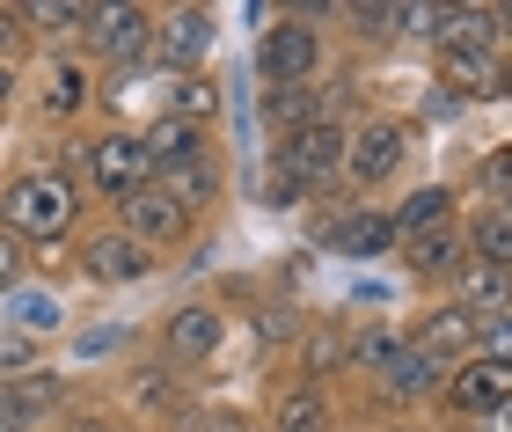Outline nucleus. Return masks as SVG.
I'll return each instance as SVG.
<instances>
[{
    "mask_svg": "<svg viewBox=\"0 0 512 432\" xmlns=\"http://www.w3.org/2000/svg\"><path fill=\"white\" fill-rule=\"evenodd\" d=\"M0 227L22 235L30 249H59L81 227V184H74V176H59L52 162L8 169V176H0Z\"/></svg>",
    "mask_w": 512,
    "mask_h": 432,
    "instance_id": "obj_1",
    "label": "nucleus"
},
{
    "mask_svg": "<svg viewBox=\"0 0 512 432\" xmlns=\"http://www.w3.org/2000/svg\"><path fill=\"white\" fill-rule=\"evenodd\" d=\"M249 74L271 88H315L330 74V30H322V8H286V15H264L256 30V52H249Z\"/></svg>",
    "mask_w": 512,
    "mask_h": 432,
    "instance_id": "obj_2",
    "label": "nucleus"
},
{
    "mask_svg": "<svg viewBox=\"0 0 512 432\" xmlns=\"http://www.w3.org/2000/svg\"><path fill=\"white\" fill-rule=\"evenodd\" d=\"M410 140H417L410 118H395V110H359L352 132H344V198L381 206V191L410 169Z\"/></svg>",
    "mask_w": 512,
    "mask_h": 432,
    "instance_id": "obj_3",
    "label": "nucleus"
},
{
    "mask_svg": "<svg viewBox=\"0 0 512 432\" xmlns=\"http://www.w3.org/2000/svg\"><path fill=\"white\" fill-rule=\"evenodd\" d=\"M74 52L96 74H139V66H154V8L147 0H88Z\"/></svg>",
    "mask_w": 512,
    "mask_h": 432,
    "instance_id": "obj_4",
    "label": "nucleus"
},
{
    "mask_svg": "<svg viewBox=\"0 0 512 432\" xmlns=\"http://www.w3.org/2000/svg\"><path fill=\"white\" fill-rule=\"evenodd\" d=\"M139 184H154V154H147V140H139V125L110 118L96 132H81V191L88 198L118 206V198H132Z\"/></svg>",
    "mask_w": 512,
    "mask_h": 432,
    "instance_id": "obj_5",
    "label": "nucleus"
},
{
    "mask_svg": "<svg viewBox=\"0 0 512 432\" xmlns=\"http://www.w3.org/2000/svg\"><path fill=\"white\" fill-rule=\"evenodd\" d=\"M227 330H235V323H227L220 301H176L154 323V359L176 367V374H198V367H213V359L227 352Z\"/></svg>",
    "mask_w": 512,
    "mask_h": 432,
    "instance_id": "obj_6",
    "label": "nucleus"
},
{
    "mask_svg": "<svg viewBox=\"0 0 512 432\" xmlns=\"http://www.w3.org/2000/svg\"><path fill=\"white\" fill-rule=\"evenodd\" d=\"M213 44H220V15L205 8V0L154 8V66H161V81H176V74H213Z\"/></svg>",
    "mask_w": 512,
    "mask_h": 432,
    "instance_id": "obj_7",
    "label": "nucleus"
},
{
    "mask_svg": "<svg viewBox=\"0 0 512 432\" xmlns=\"http://www.w3.org/2000/svg\"><path fill=\"white\" fill-rule=\"evenodd\" d=\"M344 132H352V118H315L300 125L293 140L271 147V169H286L300 191H308V206L322 191H344Z\"/></svg>",
    "mask_w": 512,
    "mask_h": 432,
    "instance_id": "obj_8",
    "label": "nucleus"
},
{
    "mask_svg": "<svg viewBox=\"0 0 512 432\" xmlns=\"http://www.w3.org/2000/svg\"><path fill=\"white\" fill-rule=\"evenodd\" d=\"M74 271H81V286H147L154 271H161V257L147 242H132L118 220H103V227H81V242H74Z\"/></svg>",
    "mask_w": 512,
    "mask_h": 432,
    "instance_id": "obj_9",
    "label": "nucleus"
},
{
    "mask_svg": "<svg viewBox=\"0 0 512 432\" xmlns=\"http://www.w3.org/2000/svg\"><path fill=\"white\" fill-rule=\"evenodd\" d=\"M439 389H447V367H439V359H425L417 345H403L374 381H366V396H374L381 425H410L417 411H439Z\"/></svg>",
    "mask_w": 512,
    "mask_h": 432,
    "instance_id": "obj_10",
    "label": "nucleus"
},
{
    "mask_svg": "<svg viewBox=\"0 0 512 432\" xmlns=\"http://www.w3.org/2000/svg\"><path fill=\"white\" fill-rule=\"evenodd\" d=\"M315 249H330V257L344 264H381L403 249V235H395V213L388 206H359V198H344V206H330L315 220Z\"/></svg>",
    "mask_w": 512,
    "mask_h": 432,
    "instance_id": "obj_11",
    "label": "nucleus"
},
{
    "mask_svg": "<svg viewBox=\"0 0 512 432\" xmlns=\"http://www.w3.org/2000/svg\"><path fill=\"white\" fill-rule=\"evenodd\" d=\"M505 403H512V359L476 352V359H461V367H447V389H439V418L447 425H483V418H498Z\"/></svg>",
    "mask_w": 512,
    "mask_h": 432,
    "instance_id": "obj_12",
    "label": "nucleus"
},
{
    "mask_svg": "<svg viewBox=\"0 0 512 432\" xmlns=\"http://www.w3.org/2000/svg\"><path fill=\"white\" fill-rule=\"evenodd\" d=\"M110 220H118L132 242H147L154 257H169V249H191V235H198V220L183 213L161 184H139L132 198H118V206H110Z\"/></svg>",
    "mask_w": 512,
    "mask_h": 432,
    "instance_id": "obj_13",
    "label": "nucleus"
},
{
    "mask_svg": "<svg viewBox=\"0 0 512 432\" xmlns=\"http://www.w3.org/2000/svg\"><path fill=\"white\" fill-rule=\"evenodd\" d=\"M96 66H88L74 44H66V52H37V110L52 125H81L88 110H96Z\"/></svg>",
    "mask_w": 512,
    "mask_h": 432,
    "instance_id": "obj_14",
    "label": "nucleus"
},
{
    "mask_svg": "<svg viewBox=\"0 0 512 432\" xmlns=\"http://www.w3.org/2000/svg\"><path fill=\"white\" fill-rule=\"evenodd\" d=\"M403 330H410V345L425 352V359H439V367H461V359H476V352H483V323H476L469 308H454L447 293H439L432 308H417Z\"/></svg>",
    "mask_w": 512,
    "mask_h": 432,
    "instance_id": "obj_15",
    "label": "nucleus"
},
{
    "mask_svg": "<svg viewBox=\"0 0 512 432\" xmlns=\"http://www.w3.org/2000/svg\"><path fill=\"white\" fill-rule=\"evenodd\" d=\"M432 88H447L454 103H498V88H505V52H498V44L432 52Z\"/></svg>",
    "mask_w": 512,
    "mask_h": 432,
    "instance_id": "obj_16",
    "label": "nucleus"
},
{
    "mask_svg": "<svg viewBox=\"0 0 512 432\" xmlns=\"http://www.w3.org/2000/svg\"><path fill=\"white\" fill-rule=\"evenodd\" d=\"M337 418H344V403L322 381H278L264 403V432H337Z\"/></svg>",
    "mask_w": 512,
    "mask_h": 432,
    "instance_id": "obj_17",
    "label": "nucleus"
},
{
    "mask_svg": "<svg viewBox=\"0 0 512 432\" xmlns=\"http://www.w3.org/2000/svg\"><path fill=\"white\" fill-rule=\"evenodd\" d=\"M395 235L417 242V235H439V227H461V213H469V198H461L454 176H432V184H410L403 198H395Z\"/></svg>",
    "mask_w": 512,
    "mask_h": 432,
    "instance_id": "obj_18",
    "label": "nucleus"
},
{
    "mask_svg": "<svg viewBox=\"0 0 512 432\" xmlns=\"http://www.w3.org/2000/svg\"><path fill=\"white\" fill-rule=\"evenodd\" d=\"M293 381H352V323H300L293 337Z\"/></svg>",
    "mask_w": 512,
    "mask_h": 432,
    "instance_id": "obj_19",
    "label": "nucleus"
},
{
    "mask_svg": "<svg viewBox=\"0 0 512 432\" xmlns=\"http://www.w3.org/2000/svg\"><path fill=\"white\" fill-rule=\"evenodd\" d=\"M139 140H147V154H154V176H169V169H191V162H213V154H227L213 125H183V118H161V110H154L147 125H139Z\"/></svg>",
    "mask_w": 512,
    "mask_h": 432,
    "instance_id": "obj_20",
    "label": "nucleus"
},
{
    "mask_svg": "<svg viewBox=\"0 0 512 432\" xmlns=\"http://www.w3.org/2000/svg\"><path fill=\"white\" fill-rule=\"evenodd\" d=\"M0 330H22V337H37V345H52V337H66V301L52 286L22 279L15 293H0Z\"/></svg>",
    "mask_w": 512,
    "mask_h": 432,
    "instance_id": "obj_21",
    "label": "nucleus"
},
{
    "mask_svg": "<svg viewBox=\"0 0 512 432\" xmlns=\"http://www.w3.org/2000/svg\"><path fill=\"white\" fill-rule=\"evenodd\" d=\"M461 242H469V264H498L512 271V198H476L469 213H461Z\"/></svg>",
    "mask_w": 512,
    "mask_h": 432,
    "instance_id": "obj_22",
    "label": "nucleus"
},
{
    "mask_svg": "<svg viewBox=\"0 0 512 432\" xmlns=\"http://www.w3.org/2000/svg\"><path fill=\"white\" fill-rule=\"evenodd\" d=\"M395 264L410 271V279H425V286H454V271L469 264V242H461V227H439V235H417L395 249Z\"/></svg>",
    "mask_w": 512,
    "mask_h": 432,
    "instance_id": "obj_23",
    "label": "nucleus"
},
{
    "mask_svg": "<svg viewBox=\"0 0 512 432\" xmlns=\"http://www.w3.org/2000/svg\"><path fill=\"white\" fill-rule=\"evenodd\" d=\"M220 110H227V81L220 74H176V81H161V118L213 125L220 132Z\"/></svg>",
    "mask_w": 512,
    "mask_h": 432,
    "instance_id": "obj_24",
    "label": "nucleus"
},
{
    "mask_svg": "<svg viewBox=\"0 0 512 432\" xmlns=\"http://www.w3.org/2000/svg\"><path fill=\"white\" fill-rule=\"evenodd\" d=\"M447 301L469 308L476 323H498V315H512V271H498V264H461L454 286H447Z\"/></svg>",
    "mask_w": 512,
    "mask_h": 432,
    "instance_id": "obj_25",
    "label": "nucleus"
},
{
    "mask_svg": "<svg viewBox=\"0 0 512 432\" xmlns=\"http://www.w3.org/2000/svg\"><path fill=\"white\" fill-rule=\"evenodd\" d=\"M132 411H147V418H154V432H161V425L191 418L198 403H191V389L176 381V367H161V359H147V367L132 374Z\"/></svg>",
    "mask_w": 512,
    "mask_h": 432,
    "instance_id": "obj_26",
    "label": "nucleus"
},
{
    "mask_svg": "<svg viewBox=\"0 0 512 432\" xmlns=\"http://www.w3.org/2000/svg\"><path fill=\"white\" fill-rule=\"evenodd\" d=\"M154 184L169 191L191 220H205V213L227 198V154H213V162H191V169H169V176H154Z\"/></svg>",
    "mask_w": 512,
    "mask_h": 432,
    "instance_id": "obj_27",
    "label": "nucleus"
},
{
    "mask_svg": "<svg viewBox=\"0 0 512 432\" xmlns=\"http://www.w3.org/2000/svg\"><path fill=\"white\" fill-rule=\"evenodd\" d=\"M15 8H22V30H30V44H44V52H66V44H81L88 0H15Z\"/></svg>",
    "mask_w": 512,
    "mask_h": 432,
    "instance_id": "obj_28",
    "label": "nucleus"
},
{
    "mask_svg": "<svg viewBox=\"0 0 512 432\" xmlns=\"http://www.w3.org/2000/svg\"><path fill=\"white\" fill-rule=\"evenodd\" d=\"M403 345H410L403 323H352V381H374Z\"/></svg>",
    "mask_w": 512,
    "mask_h": 432,
    "instance_id": "obj_29",
    "label": "nucleus"
},
{
    "mask_svg": "<svg viewBox=\"0 0 512 432\" xmlns=\"http://www.w3.org/2000/svg\"><path fill=\"white\" fill-rule=\"evenodd\" d=\"M125 345H132V323H118V315H103V323H88V330L66 337V352H74V359H110Z\"/></svg>",
    "mask_w": 512,
    "mask_h": 432,
    "instance_id": "obj_30",
    "label": "nucleus"
},
{
    "mask_svg": "<svg viewBox=\"0 0 512 432\" xmlns=\"http://www.w3.org/2000/svg\"><path fill=\"white\" fill-rule=\"evenodd\" d=\"M30 257H37V249L22 242V235H8V227H0V293H15L22 279H30Z\"/></svg>",
    "mask_w": 512,
    "mask_h": 432,
    "instance_id": "obj_31",
    "label": "nucleus"
},
{
    "mask_svg": "<svg viewBox=\"0 0 512 432\" xmlns=\"http://www.w3.org/2000/svg\"><path fill=\"white\" fill-rule=\"evenodd\" d=\"M44 418H37V403L15 389V381H0V432H37Z\"/></svg>",
    "mask_w": 512,
    "mask_h": 432,
    "instance_id": "obj_32",
    "label": "nucleus"
},
{
    "mask_svg": "<svg viewBox=\"0 0 512 432\" xmlns=\"http://www.w3.org/2000/svg\"><path fill=\"white\" fill-rule=\"evenodd\" d=\"M22 52H30V30H22V8H15V0H0V59H15V66H22Z\"/></svg>",
    "mask_w": 512,
    "mask_h": 432,
    "instance_id": "obj_33",
    "label": "nucleus"
},
{
    "mask_svg": "<svg viewBox=\"0 0 512 432\" xmlns=\"http://www.w3.org/2000/svg\"><path fill=\"white\" fill-rule=\"evenodd\" d=\"M483 184H491L498 198H512V140H498L491 154H483Z\"/></svg>",
    "mask_w": 512,
    "mask_h": 432,
    "instance_id": "obj_34",
    "label": "nucleus"
},
{
    "mask_svg": "<svg viewBox=\"0 0 512 432\" xmlns=\"http://www.w3.org/2000/svg\"><path fill=\"white\" fill-rule=\"evenodd\" d=\"M22 88H30V81H22V66H15V59H0V118H8V110L22 103Z\"/></svg>",
    "mask_w": 512,
    "mask_h": 432,
    "instance_id": "obj_35",
    "label": "nucleus"
},
{
    "mask_svg": "<svg viewBox=\"0 0 512 432\" xmlns=\"http://www.w3.org/2000/svg\"><path fill=\"white\" fill-rule=\"evenodd\" d=\"M483 352L512 359V315H498V323H483Z\"/></svg>",
    "mask_w": 512,
    "mask_h": 432,
    "instance_id": "obj_36",
    "label": "nucleus"
},
{
    "mask_svg": "<svg viewBox=\"0 0 512 432\" xmlns=\"http://www.w3.org/2000/svg\"><path fill=\"white\" fill-rule=\"evenodd\" d=\"M491 8H498V52L512 59V0H491Z\"/></svg>",
    "mask_w": 512,
    "mask_h": 432,
    "instance_id": "obj_37",
    "label": "nucleus"
},
{
    "mask_svg": "<svg viewBox=\"0 0 512 432\" xmlns=\"http://www.w3.org/2000/svg\"><path fill=\"white\" fill-rule=\"evenodd\" d=\"M161 432H205V411H191V418H176V425H161Z\"/></svg>",
    "mask_w": 512,
    "mask_h": 432,
    "instance_id": "obj_38",
    "label": "nucleus"
},
{
    "mask_svg": "<svg viewBox=\"0 0 512 432\" xmlns=\"http://www.w3.org/2000/svg\"><path fill=\"white\" fill-rule=\"evenodd\" d=\"M337 432H381V425H366V418H337Z\"/></svg>",
    "mask_w": 512,
    "mask_h": 432,
    "instance_id": "obj_39",
    "label": "nucleus"
},
{
    "mask_svg": "<svg viewBox=\"0 0 512 432\" xmlns=\"http://www.w3.org/2000/svg\"><path fill=\"white\" fill-rule=\"evenodd\" d=\"M498 103H512V59H505V88H498Z\"/></svg>",
    "mask_w": 512,
    "mask_h": 432,
    "instance_id": "obj_40",
    "label": "nucleus"
},
{
    "mask_svg": "<svg viewBox=\"0 0 512 432\" xmlns=\"http://www.w3.org/2000/svg\"><path fill=\"white\" fill-rule=\"evenodd\" d=\"M381 432H417V425H381Z\"/></svg>",
    "mask_w": 512,
    "mask_h": 432,
    "instance_id": "obj_41",
    "label": "nucleus"
}]
</instances>
